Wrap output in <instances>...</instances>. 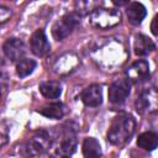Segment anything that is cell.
Returning <instances> with one entry per match:
<instances>
[{"instance_id": "1", "label": "cell", "mask_w": 158, "mask_h": 158, "mask_svg": "<svg viewBox=\"0 0 158 158\" xmlns=\"http://www.w3.org/2000/svg\"><path fill=\"white\" fill-rule=\"evenodd\" d=\"M135 120L130 115H118L114 118L107 132V139L112 144H123L135 132Z\"/></svg>"}, {"instance_id": "2", "label": "cell", "mask_w": 158, "mask_h": 158, "mask_svg": "<svg viewBox=\"0 0 158 158\" xmlns=\"http://www.w3.org/2000/svg\"><path fill=\"white\" fill-rule=\"evenodd\" d=\"M80 16L77 12H70L64 15L59 21H57L52 27V35L57 41H62L72 33V31L79 25Z\"/></svg>"}, {"instance_id": "3", "label": "cell", "mask_w": 158, "mask_h": 158, "mask_svg": "<svg viewBox=\"0 0 158 158\" xmlns=\"http://www.w3.org/2000/svg\"><path fill=\"white\" fill-rule=\"evenodd\" d=\"M90 21L99 28H109L120 22V12L115 9H95L90 15Z\"/></svg>"}, {"instance_id": "4", "label": "cell", "mask_w": 158, "mask_h": 158, "mask_svg": "<svg viewBox=\"0 0 158 158\" xmlns=\"http://www.w3.org/2000/svg\"><path fill=\"white\" fill-rule=\"evenodd\" d=\"M131 90V81L128 78H122L111 84L109 88V100L112 104L122 102L130 94Z\"/></svg>"}, {"instance_id": "5", "label": "cell", "mask_w": 158, "mask_h": 158, "mask_svg": "<svg viewBox=\"0 0 158 158\" xmlns=\"http://www.w3.org/2000/svg\"><path fill=\"white\" fill-rule=\"evenodd\" d=\"M30 44H31V51L37 57H43L51 51L49 42H48L47 36H46L43 30H37L31 36Z\"/></svg>"}, {"instance_id": "6", "label": "cell", "mask_w": 158, "mask_h": 158, "mask_svg": "<svg viewBox=\"0 0 158 158\" xmlns=\"http://www.w3.org/2000/svg\"><path fill=\"white\" fill-rule=\"evenodd\" d=\"M4 53L5 56L12 60V62H20L21 59H23V54H25V44L19 38H10L4 43Z\"/></svg>"}, {"instance_id": "7", "label": "cell", "mask_w": 158, "mask_h": 158, "mask_svg": "<svg viewBox=\"0 0 158 158\" xmlns=\"http://www.w3.org/2000/svg\"><path fill=\"white\" fill-rule=\"evenodd\" d=\"M126 75L130 79V81H133V83H138V81H143V80L148 79V77H149L148 63L146 60H142V59L135 62L126 70Z\"/></svg>"}, {"instance_id": "8", "label": "cell", "mask_w": 158, "mask_h": 158, "mask_svg": "<svg viewBox=\"0 0 158 158\" xmlns=\"http://www.w3.org/2000/svg\"><path fill=\"white\" fill-rule=\"evenodd\" d=\"M81 101L86 105V106H99L102 101V90L101 86L98 84H93L88 88H85L81 91Z\"/></svg>"}, {"instance_id": "9", "label": "cell", "mask_w": 158, "mask_h": 158, "mask_svg": "<svg viewBox=\"0 0 158 158\" xmlns=\"http://www.w3.org/2000/svg\"><path fill=\"white\" fill-rule=\"evenodd\" d=\"M47 138L48 137H47L46 132H43V131H41L36 136H33L32 139L26 146L27 154L28 156H38V154H41L46 149V146L48 143Z\"/></svg>"}, {"instance_id": "10", "label": "cell", "mask_w": 158, "mask_h": 158, "mask_svg": "<svg viewBox=\"0 0 158 158\" xmlns=\"http://www.w3.org/2000/svg\"><path fill=\"white\" fill-rule=\"evenodd\" d=\"M126 14L131 23L138 25L146 16V7L141 2H131L126 7Z\"/></svg>"}, {"instance_id": "11", "label": "cell", "mask_w": 158, "mask_h": 158, "mask_svg": "<svg viewBox=\"0 0 158 158\" xmlns=\"http://www.w3.org/2000/svg\"><path fill=\"white\" fill-rule=\"evenodd\" d=\"M156 49V46L153 41L144 36V35H138L136 41H135V53L137 56H146Z\"/></svg>"}, {"instance_id": "12", "label": "cell", "mask_w": 158, "mask_h": 158, "mask_svg": "<svg viewBox=\"0 0 158 158\" xmlns=\"http://www.w3.org/2000/svg\"><path fill=\"white\" fill-rule=\"evenodd\" d=\"M137 146L146 151H153L158 146V135L154 132H143L137 138Z\"/></svg>"}, {"instance_id": "13", "label": "cell", "mask_w": 158, "mask_h": 158, "mask_svg": "<svg viewBox=\"0 0 158 158\" xmlns=\"http://www.w3.org/2000/svg\"><path fill=\"white\" fill-rule=\"evenodd\" d=\"M83 156L84 158H100L101 157V147L95 138L88 137L84 139Z\"/></svg>"}, {"instance_id": "14", "label": "cell", "mask_w": 158, "mask_h": 158, "mask_svg": "<svg viewBox=\"0 0 158 158\" xmlns=\"http://www.w3.org/2000/svg\"><path fill=\"white\" fill-rule=\"evenodd\" d=\"M40 91L47 99H57L62 94V86L58 81H46L40 85Z\"/></svg>"}, {"instance_id": "15", "label": "cell", "mask_w": 158, "mask_h": 158, "mask_svg": "<svg viewBox=\"0 0 158 158\" xmlns=\"http://www.w3.org/2000/svg\"><path fill=\"white\" fill-rule=\"evenodd\" d=\"M38 112L49 118H60V117H63L65 110H64V105L62 102H53V104H49V105L40 109Z\"/></svg>"}, {"instance_id": "16", "label": "cell", "mask_w": 158, "mask_h": 158, "mask_svg": "<svg viewBox=\"0 0 158 158\" xmlns=\"http://www.w3.org/2000/svg\"><path fill=\"white\" fill-rule=\"evenodd\" d=\"M35 68H36V60L28 59V58H23L20 62H17V64H16V73H17L19 77L23 78V77L30 75L33 72Z\"/></svg>"}, {"instance_id": "17", "label": "cell", "mask_w": 158, "mask_h": 158, "mask_svg": "<svg viewBox=\"0 0 158 158\" xmlns=\"http://www.w3.org/2000/svg\"><path fill=\"white\" fill-rule=\"evenodd\" d=\"M62 152L65 153L67 156H70L75 152V148H77V141L74 137H65V139L62 142Z\"/></svg>"}, {"instance_id": "18", "label": "cell", "mask_w": 158, "mask_h": 158, "mask_svg": "<svg viewBox=\"0 0 158 158\" xmlns=\"http://www.w3.org/2000/svg\"><path fill=\"white\" fill-rule=\"evenodd\" d=\"M151 31L154 36H158V14L153 17V20L151 22Z\"/></svg>"}, {"instance_id": "19", "label": "cell", "mask_w": 158, "mask_h": 158, "mask_svg": "<svg viewBox=\"0 0 158 158\" xmlns=\"http://www.w3.org/2000/svg\"><path fill=\"white\" fill-rule=\"evenodd\" d=\"M63 158H69V157H68V156H67V157H63Z\"/></svg>"}]
</instances>
